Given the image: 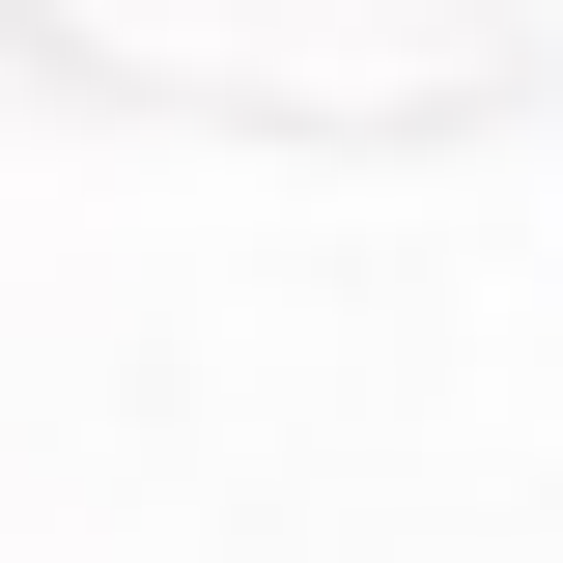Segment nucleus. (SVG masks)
Wrapping results in <instances>:
<instances>
[]
</instances>
